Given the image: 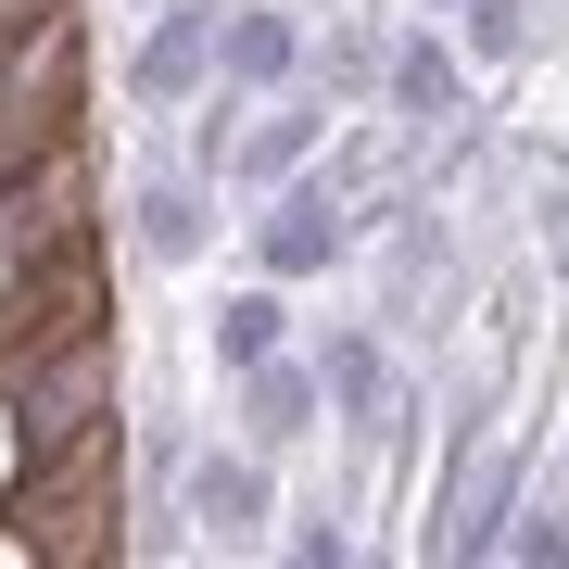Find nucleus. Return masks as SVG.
Wrapping results in <instances>:
<instances>
[{
    "label": "nucleus",
    "instance_id": "obj_1",
    "mask_svg": "<svg viewBox=\"0 0 569 569\" xmlns=\"http://www.w3.org/2000/svg\"><path fill=\"white\" fill-rule=\"evenodd\" d=\"M367 253V216H355V190L342 178H279L266 190V216H253V279H329V266H355Z\"/></svg>",
    "mask_w": 569,
    "mask_h": 569
},
{
    "label": "nucleus",
    "instance_id": "obj_2",
    "mask_svg": "<svg viewBox=\"0 0 569 569\" xmlns=\"http://www.w3.org/2000/svg\"><path fill=\"white\" fill-rule=\"evenodd\" d=\"M216 203H228V178H216V164H190V152H164V140L127 164V241H140L152 266H203Z\"/></svg>",
    "mask_w": 569,
    "mask_h": 569
},
{
    "label": "nucleus",
    "instance_id": "obj_3",
    "mask_svg": "<svg viewBox=\"0 0 569 569\" xmlns=\"http://www.w3.org/2000/svg\"><path fill=\"white\" fill-rule=\"evenodd\" d=\"M266 443H203V456H178V519H190V545H216V557H241L266 545V519H279V481H266Z\"/></svg>",
    "mask_w": 569,
    "mask_h": 569
},
{
    "label": "nucleus",
    "instance_id": "obj_4",
    "mask_svg": "<svg viewBox=\"0 0 569 569\" xmlns=\"http://www.w3.org/2000/svg\"><path fill=\"white\" fill-rule=\"evenodd\" d=\"M216 13L228 0H152L127 39V114H190L216 89Z\"/></svg>",
    "mask_w": 569,
    "mask_h": 569
},
{
    "label": "nucleus",
    "instance_id": "obj_5",
    "mask_svg": "<svg viewBox=\"0 0 569 569\" xmlns=\"http://www.w3.org/2000/svg\"><path fill=\"white\" fill-rule=\"evenodd\" d=\"M317 380H329V430L380 443V430H392V392H406V367H392V329H380V317L317 329Z\"/></svg>",
    "mask_w": 569,
    "mask_h": 569
},
{
    "label": "nucleus",
    "instance_id": "obj_6",
    "mask_svg": "<svg viewBox=\"0 0 569 569\" xmlns=\"http://www.w3.org/2000/svg\"><path fill=\"white\" fill-rule=\"evenodd\" d=\"M380 114L406 127V140L456 127V114H468V51H443L430 26H392V63H380Z\"/></svg>",
    "mask_w": 569,
    "mask_h": 569
},
{
    "label": "nucleus",
    "instance_id": "obj_7",
    "mask_svg": "<svg viewBox=\"0 0 569 569\" xmlns=\"http://www.w3.org/2000/svg\"><path fill=\"white\" fill-rule=\"evenodd\" d=\"M317 430H329V380H317V355H266V367H241V443L291 456V443H317Z\"/></svg>",
    "mask_w": 569,
    "mask_h": 569
},
{
    "label": "nucleus",
    "instance_id": "obj_8",
    "mask_svg": "<svg viewBox=\"0 0 569 569\" xmlns=\"http://www.w3.org/2000/svg\"><path fill=\"white\" fill-rule=\"evenodd\" d=\"M291 77H305V13L228 0L216 13V89H291Z\"/></svg>",
    "mask_w": 569,
    "mask_h": 569
},
{
    "label": "nucleus",
    "instance_id": "obj_9",
    "mask_svg": "<svg viewBox=\"0 0 569 569\" xmlns=\"http://www.w3.org/2000/svg\"><path fill=\"white\" fill-rule=\"evenodd\" d=\"M329 140V114L305 102H279V114H253L241 127V152H228V190H279V178H305V152Z\"/></svg>",
    "mask_w": 569,
    "mask_h": 569
},
{
    "label": "nucleus",
    "instance_id": "obj_10",
    "mask_svg": "<svg viewBox=\"0 0 569 569\" xmlns=\"http://www.w3.org/2000/svg\"><path fill=\"white\" fill-rule=\"evenodd\" d=\"M266 355H291V305H279V279L216 305V367H228V380H241V367H266Z\"/></svg>",
    "mask_w": 569,
    "mask_h": 569
},
{
    "label": "nucleus",
    "instance_id": "obj_11",
    "mask_svg": "<svg viewBox=\"0 0 569 569\" xmlns=\"http://www.w3.org/2000/svg\"><path fill=\"white\" fill-rule=\"evenodd\" d=\"M329 77V102H380V63H392V26H329V51H305Z\"/></svg>",
    "mask_w": 569,
    "mask_h": 569
},
{
    "label": "nucleus",
    "instance_id": "obj_12",
    "mask_svg": "<svg viewBox=\"0 0 569 569\" xmlns=\"http://www.w3.org/2000/svg\"><path fill=\"white\" fill-rule=\"evenodd\" d=\"M456 51L468 63H519L531 51V0H456Z\"/></svg>",
    "mask_w": 569,
    "mask_h": 569
},
{
    "label": "nucleus",
    "instance_id": "obj_13",
    "mask_svg": "<svg viewBox=\"0 0 569 569\" xmlns=\"http://www.w3.org/2000/svg\"><path fill=\"white\" fill-rule=\"evenodd\" d=\"M493 557H519V569H569V519H557V507H519Z\"/></svg>",
    "mask_w": 569,
    "mask_h": 569
},
{
    "label": "nucleus",
    "instance_id": "obj_14",
    "mask_svg": "<svg viewBox=\"0 0 569 569\" xmlns=\"http://www.w3.org/2000/svg\"><path fill=\"white\" fill-rule=\"evenodd\" d=\"M279 557H305V569H342V557H355V531H342V507H305V519L279 531Z\"/></svg>",
    "mask_w": 569,
    "mask_h": 569
},
{
    "label": "nucleus",
    "instance_id": "obj_15",
    "mask_svg": "<svg viewBox=\"0 0 569 569\" xmlns=\"http://www.w3.org/2000/svg\"><path fill=\"white\" fill-rule=\"evenodd\" d=\"M430 13H456V0H430Z\"/></svg>",
    "mask_w": 569,
    "mask_h": 569
},
{
    "label": "nucleus",
    "instance_id": "obj_16",
    "mask_svg": "<svg viewBox=\"0 0 569 569\" xmlns=\"http://www.w3.org/2000/svg\"><path fill=\"white\" fill-rule=\"evenodd\" d=\"M140 13H152V0H140Z\"/></svg>",
    "mask_w": 569,
    "mask_h": 569
}]
</instances>
